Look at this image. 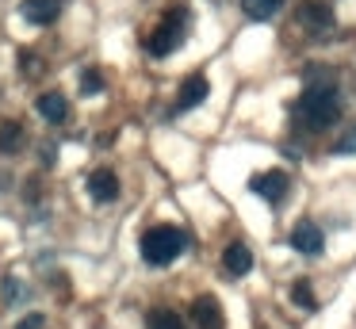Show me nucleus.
Masks as SVG:
<instances>
[{
    "label": "nucleus",
    "instance_id": "obj_1",
    "mask_svg": "<svg viewBox=\"0 0 356 329\" xmlns=\"http://www.w3.org/2000/svg\"><path fill=\"white\" fill-rule=\"evenodd\" d=\"M295 119L307 130H330L341 119V92L337 84H310L295 99Z\"/></svg>",
    "mask_w": 356,
    "mask_h": 329
},
{
    "label": "nucleus",
    "instance_id": "obj_2",
    "mask_svg": "<svg viewBox=\"0 0 356 329\" xmlns=\"http://www.w3.org/2000/svg\"><path fill=\"white\" fill-rule=\"evenodd\" d=\"M188 249V234L177 226H149L142 234V260L154 268H165Z\"/></svg>",
    "mask_w": 356,
    "mask_h": 329
},
{
    "label": "nucleus",
    "instance_id": "obj_3",
    "mask_svg": "<svg viewBox=\"0 0 356 329\" xmlns=\"http://www.w3.org/2000/svg\"><path fill=\"white\" fill-rule=\"evenodd\" d=\"M184 35H188V8H172V12L157 23L154 35H149L146 50L154 54V58H165V54H172L180 42H184Z\"/></svg>",
    "mask_w": 356,
    "mask_h": 329
},
{
    "label": "nucleus",
    "instance_id": "obj_4",
    "mask_svg": "<svg viewBox=\"0 0 356 329\" xmlns=\"http://www.w3.org/2000/svg\"><path fill=\"white\" fill-rule=\"evenodd\" d=\"M295 23H299L307 35L322 38V35H330V31L337 27V15H333V8L325 4V0H307V4L295 12Z\"/></svg>",
    "mask_w": 356,
    "mask_h": 329
},
{
    "label": "nucleus",
    "instance_id": "obj_5",
    "mask_svg": "<svg viewBox=\"0 0 356 329\" xmlns=\"http://www.w3.org/2000/svg\"><path fill=\"white\" fill-rule=\"evenodd\" d=\"M291 245H295V252H302V257H318L322 245H325L322 226L310 222V218H299V222H295V230H291Z\"/></svg>",
    "mask_w": 356,
    "mask_h": 329
},
{
    "label": "nucleus",
    "instance_id": "obj_6",
    "mask_svg": "<svg viewBox=\"0 0 356 329\" xmlns=\"http://www.w3.org/2000/svg\"><path fill=\"white\" fill-rule=\"evenodd\" d=\"M249 188H253L261 199H268V203H284V195H287V188H291V180H287V172L272 168V172H257L253 180H249Z\"/></svg>",
    "mask_w": 356,
    "mask_h": 329
},
{
    "label": "nucleus",
    "instance_id": "obj_7",
    "mask_svg": "<svg viewBox=\"0 0 356 329\" xmlns=\"http://www.w3.org/2000/svg\"><path fill=\"white\" fill-rule=\"evenodd\" d=\"M192 318H195V329H226V318H222V306H218L215 295H200L192 303Z\"/></svg>",
    "mask_w": 356,
    "mask_h": 329
},
{
    "label": "nucleus",
    "instance_id": "obj_8",
    "mask_svg": "<svg viewBox=\"0 0 356 329\" xmlns=\"http://www.w3.org/2000/svg\"><path fill=\"white\" fill-rule=\"evenodd\" d=\"M88 195H92L96 203H111V199H119V176L111 172V168H96V172L88 176Z\"/></svg>",
    "mask_w": 356,
    "mask_h": 329
},
{
    "label": "nucleus",
    "instance_id": "obj_9",
    "mask_svg": "<svg viewBox=\"0 0 356 329\" xmlns=\"http://www.w3.org/2000/svg\"><path fill=\"white\" fill-rule=\"evenodd\" d=\"M207 92H211V84H207V77H188L184 84H180V96H177V111H192V107H200L203 99H207Z\"/></svg>",
    "mask_w": 356,
    "mask_h": 329
},
{
    "label": "nucleus",
    "instance_id": "obj_10",
    "mask_svg": "<svg viewBox=\"0 0 356 329\" xmlns=\"http://www.w3.org/2000/svg\"><path fill=\"white\" fill-rule=\"evenodd\" d=\"M62 15V0H24V19L35 27H47Z\"/></svg>",
    "mask_w": 356,
    "mask_h": 329
},
{
    "label": "nucleus",
    "instance_id": "obj_11",
    "mask_svg": "<svg viewBox=\"0 0 356 329\" xmlns=\"http://www.w3.org/2000/svg\"><path fill=\"white\" fill-rule=\"evenodd\" d=\"M222 268H226V275H245L249 268H253V249H249L245 241L226 245V252H222Z\"/></svg>",
    "mask_w": 356,
    "mask_h": 329
},
{
    "label": "nucleus",
    "instance_id": "obj_12",
    "mask_svg": "<svg viewBox=\"0 0 356 329\" xmlns=\"http://www.w3.org/2000/svg\"><path fill=\"white\" fill-rule=\"evenodd\" d=\"M35 107H39V115L47 122H65V115H70V99H65L62 92H42V96L35 99Z\"/></svg>",
    "mask_w": 356,
    "mask_h": 329
},
{
    "label": "nucleus",
    "instance_id": "obj_13",
    "mask_svg": "<svg viewBox=\"0 0 356 329\" xmlns=\"http://www.w3.org/2000/svg\"><path fill=\"white\" fill-rule=\"evenodd\" d=\"M146 326H149V329H188L184 318H180L177 310H169V306H157V310H149Z\"/></svg>",
    "mask_w": 356,
    "mask_h": 329
},
{
    "label": "nucleus",
    "instance_id": "obj_14",
    "mask_svg": "<svg viewBox=\"0 0 356 329\" xmlns=\"http://www.w3.org/2000/svg\"><path fill=\"white\" fill-rule=\"evenodd\" d=\"M280 4H284V0H241V12H245L249 19H272V15L280 12Z\"/></svg>",
    "mask_w": 356,
    "mask_h": 329
},
{
    "label": "nucleus",
    "instance_id": "obj_15",
    "mask_svg": "<svg viewBox=\"0 0 356 329\" xmlns=\"http://www.w3.org/2000/svg\"><path fill=\"white\" fill-rule=\"evenodd\" d=\"M19 142H24V127H19L16 119L4 122V127H0V153H12Z\"/></svg>",
    "mask_w": 356,
    "mask_h": 329
},
{
    "label": "nucleus",
    "instance_id": "obj_16",
    "mask_svg": "<svg viewBox=\"0 0 356 329\" xmlns=\"http://www.w3.org/2000/svg\"><path fill=\"white\" fill-rule=\"evenodd\" d=\"M291 303L302 306V310H318V298H314V291H310V283H295V287H291Z\"/></svg>",
    "mask_w": 356,
    "mask_h": 329
},
{
    "label": "nucleus",
    "instance_id": "obj_17",
    "mask_svg": "<svg viewBox=\"0 0 356 329\" xmlns=\"http://www.w3.org/2000/svg\"><path fill=\"white\" fill-rule=\"evenodd\" d=\"M81 92H85V96H100V92H104V77L96 73V69H85V73H81Z\"/></svg>",
    "mask_w": 356,
    "mask_h": 329
},
{
    "label": "nucleus",
    "instance_id": "obj_18",
    "mask_svg": "<svg viewBox=\"0 0 356 329\" xmlns=\"http://www.w3.org/2000/svg\"><path fill=\"white\" fill-rule=\"evenodd\" d=\"M333 153H337V157H356V127L348 130L345 138H337V142H333Z\"/></svg>",
    "mask_w": 356,
    "mask_h": 329
},
{
    "label": "nucleus",
    "instance_id": "obj_19",
    "mask_svg": "<svg viewBox=\"0 0 356 329\" xmlns=\"http://www.w3.org/2000/svg\"><path fill=\"white\" fill-rule=\"evenodd\" d=\"M19 329H42V318H39V314H31V318L19 321Z\"/></svg>",
    "mask_w": 356,
    "mask_h": 329
}]
</instances>
